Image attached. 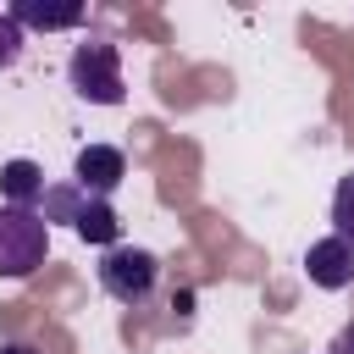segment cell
<instances>
[{
	"label": "cell",
	"mask_w": 354,
	"mask_h": 354,
	"mask_svg": "<svg viewBox=\"0 0 354 354\" xmlns=\"http://www.w3.org/2000/svg\"><path fill=\"white\" fill-rule=\"evenodd\" d=\"M66 83L77 100L88 105H122L127 100V83H122V55L111 39H83L72 55H66Z\"/></svg>",
	"instance_id": "cell-1"
},
{
	"label": "cell",
	"mask_w": 354,
	"mask_h": 354,
	"mask_svg": "<svg viewBox=\"0 0 354 354\" xmlns=\"http://www.w3.org/2000/svg\"><path fill=\"white\" fill-rule=\"evenodd\" d=\"M0 354H39L33 343H0Z\"/></svg>",
	"instance_id": "cell-13"
},
{
	"label": "cell",
	"mask_w": 354,
	"mask_h": 354,
	"mask_svg": "<svg viewBox=\"0 0 354 354\" xmlns=\"http://www.w3.org/2000/svg\"><path fill=\"white\" fill-rule=\"evenodd\" d=\"M332 232L354 249V171L337 177V188H332Z\"/></svg>",
	"instance_id": "cell-9"
},
{
	"label": "cell",
	"mask_w": 354,
	"mask_h": 354,
	"mask_svg": "<svg viewBox=\"0 0 354 354\" xmlns=\"http://www.w3.org/2000/svg\"><path fill=\"white\" fill-rule=\"evenodd\" d=\"M332 354H354V321H348V326L332 337Z\"/></svg>",
	"instance_id": "cell-12"
},
{
	"label": "cell",
	"mask_w": 354,
	"mask_h": 354,
	"mask_svg": "<svg viewBox=\"0 0 354 354\" xmlns=\"http://www.w3.org/2000/svg\"><path fill=\"white\" fill-rule=\"evenodd\" d=\"M304 271H310V282H315V288L337 293V288H348V282H354V249H348L337 232H326V238H315V243L304 249Z\"/></svg>",
	"instance_id": "cell-5"
},
{
	"label": "cell",
	"mask_w": 354,
	"mask_h": 354,
	"mask_svg": "<svg viewBox=\"0 0 354 354\" xmlns=\"http://www.w3.org/2000/svg\"><path fill=\"white\" fill-rule=\"evenodd\" d=\"M0 188H6V205L39 210V199H44V171H39L33 160H6V171H0Z\"/></svg>",
	"instance_id": "cell-6"
},
{
	"label": "cell",
	"mask_w": 354,
	"mask_h": 354,
	"mask_svg": "<svg viewBox=\"0 0 354 354\" xmlns=\"http://www.w3.org/2000/svg\"><path fill=\"white\" fill-rule=\"evenodd\" d=\"M72 232H77L83 243H94V249H116V238H122V221H116V210H111V199H88Z\"/></svg>",
	"instance_id": "cell-7"
},
{
	"label": "cell",
	"mask_w": 354,
	"mask_h": 354,
	"mask_svg": "<svg viewBox=\"0 0 354 354\" xmlns=\"http://www.w3.org/2000/svg\"><path fill=\"white\" fill-rule=\"evenodd\" d=\"M127 177V155L116 144H83L77 160H72V183L88 194V199H111Z\"/></svg>",
	"instance_id": "cell-4"
},
{
	"label": "cell",
	"mask_w": 354,
	"mask_h": 354,
	"mask_svg": "<svg viewBox=\"0 0 354 354\" xmlns=\"http://www.w3.org/2000/svg\"><path fill=\"white\" fill-rule=\"evenodd\" d=\"M22 44H28V39H22V22H17L11 11H0V72L22 61Z\"/></svg>",
	"instance_id": "cell-11"
},
{
	"label": "cell",
	"mask_w": 354,
	"mask_h": 354,
	"mask_svg": "<svg viewBox=\"0 0 354 354\" xmlns=\"http://www.w3.org/2000/svg\"><path fill=\"white\" fill-rule=\"evenodd\" d=\"M83 205H88V194L77 188V183H50L44 188V199H39V216L55 227V221H66V227H77V216H83Z\"/></svg>",
	"instance_id": "cell-8"
},
{
	"label": "cell",
	"mask_w": 354,
	"mask_h": 354,
	"mask_svg": "<svg viewBox=\"0 0 354 354\" xmlns=\"http://www.w3.org/2000/svg\"><path fill=\"white\" fill-rule=\"evenodd\" d=\"M11 17L22 22V28H44V33H55V28H77L83 22V11L72 6V11H39V6H11Z\"/></svg>",
	"instance_id": "cell-10"
},
{
	"label": "cell",
	"mask_w": 354,
	"mask_h": 354,
	"mask_svg": "<svg viewBox=\"0 0 354 354\" xmlns=\"http://www.w3.org/2000/svg\"><path fill=\"white\" fill-rule=\"evenodd\" d=\"M44 254H50V221L39 210L0 205V277L22 282L44 266Z\"/></svg>",
	"instance_id": "cell-2"
},
{
	"label": "cell",
	"mask_w": 354,
	"mask_h": 354,
	"mask_svg": "<svg viewBox=\"0 0 354 354\" xmlns=\"http://www.w3.org/2000/svg\"><path fill=\"white\" fill-rule=\"evenodd\" d=\"M94 277H100V288H105V293H111L116 304L138 310V304H144V299L155 293V282H160V260H155L149 249L116 243V249H105V254H100Z\"/></svg>",
	"instance_id": "cell-3"
}]
</instances>
